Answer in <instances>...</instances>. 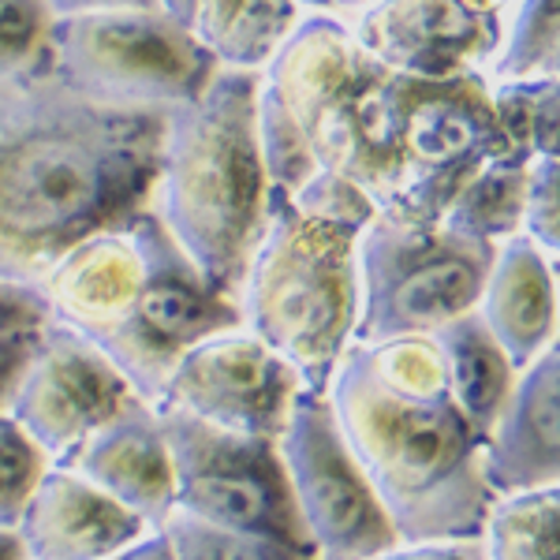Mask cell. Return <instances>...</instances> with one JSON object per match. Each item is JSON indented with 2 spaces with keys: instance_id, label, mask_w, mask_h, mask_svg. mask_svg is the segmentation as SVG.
Listing matches in <instances>:
<instances>
[{
  "instance_id": "obj_31",
  "label": "cell",
  "mask_w": 560,
  "mask_h": 560,
  "mask_svg": "<svg viewBox=\"0 0 560 560\" xmlns=\"http://www.w3.org/2000/svg\"><path fill=\"white\" fill-rule=\"evenodd\" d=\"M52 15H86V12H124V8H158V0H49Z\"/></svg>"
},
{
  "instance_id": "obj_14",
  "label": "cell",
  "mask_w": 560,
  "mask_h": 560,
  "mask_svg": "<svg viewBox=\"0 0 560 560\" xmlns=\"http://www.w3.org/2000/svg\"><path fill=\"white\" fill-rule=\"evenodd\" d=\"M482 475L493 497L560 486V345L520 370L486 433Z\"/></svg>"
},
{
  "instance_id": "obj_15",
  "label": "cell",
  "mask_w": 560,
  "mask_h": 560,
  "mask_svg": "<svg viewBox=\"0 0 560 560\" xmlns=\"http://www.w3.org/2000/svg\"><path fill=\"white\" fill-rule=\"evenodd\" d=\"M147 530L153 527L108 501L75 471L49 464L12 535L23 560H105Z\"/></svg>"
},
{
  "instance_id": "obj_17",
  "label": "cell",
  "mask_w": 560,
  "mask_h": 560,
  "mask_svg": "<svg viewBox=\"0 0 560 560\" xmlns=\"http://www.w3.org/2000/svg\"><path fill=\"white\" fill-rule=\"evenodd\" d=\"M433 345L441 351L445 363L448 393H453L459 415L475 427V433H490L497 415L504 411L516 385L520 370L504 355V348L493 340L478 311L464 314V318L448 322L445 329L433 332Z\"/></svg>"
},
{
  "instance_id": "obj_3",
  "label": "cell",
  "mask_w": 560,
  "mask_h": 560,
  "mask_svg": "<svg viewBox=\"0 0 560 560\" xmlns=\"http://www.w3.org/2000/svg\"><path fill=\"white\" fill-rule=\"evenodd\" d=\"M374 202L351 179L314 173L300 191H269V213L240 284L243 329L255 332L325 396L340 355L355 345L363 229Z\"/></svg>"
},
{
  "instance_id": "obj_20",
  "label": "cell",
  "mask_w": 560,
  "mask_h": 560,
  "mask_svg": "<svg viewBox=\"0 0 560 560\" xmlns=\"http://www.w3.org/2000/svg\"><path fill=\"white\" fill-rule=\"evenodd\" d=\"M482 560H560V486L493 497Z\"/></svg>"
},
{
  "instance_id": "obj_28",
  "label": "cell",
  "mask_w": 560,
  "mask_h": 560,
  "mask_svg": "<svg viewBox=\"0 0 560 560\" xmlns=\"http://www.w3.org/2000/svg\"><path fill=\"white\" fill-rule=\"evenodd\" d=\"M370 560H482V541H396Z\"/></svg>"
},
{
  "instance_id": "obj_25",
  "label": "cell",
  "mask_w": 560,
  "mask_h": 560,
  "mask_svg": "<svg viewBox=\"0 0 560 560\" xmlns=\"http://www.w3.org/2000/svg\"><path fill=\"white\" fill-rule=\"evenodd\" d=\"M523 236L549 261H560V161H535L527 168Z\"/></svg>"
},
{
  "instance_id": "obj_35",
  "label": "cell",
  "mask_w": 560,
  "mask_h": 560,
  "mask_svg": "<svg viewBox=\"0 0 560 560\" xmlns=\"http://www.w3.org/2000/svg\"><path fill=\"white\" fill-rule=\"evenodd\" d=\"M0 560H23V549L15 535H8V530H0Z\"/></svg>"
},
{
  "instance_id": "obj_27",
  "label": "cell",
  "mask_w": 560,
  "mask_h": 560,
  "mask_svg": "<svg viewBox=\"0 0 560 560\" xmlns=\"http://www.w3.org/2000/svg\"><path fill=\"white\" fill-rule=\"evenodd\" d=\"M49 322V306L38 288L0 277V337H31Z\"/></svg>"
},
{
  "instance_id": "obj_4",
  "label": "cell",
  "mask_w": 560,
  "mask_h": 560,
  "mask_svg": "<svg viewBox=\"0 0 560 560\" xmlns=\"http://www.w3.org/2000/svg\"><path fill=\"white\" fill-rule=\"evenodd\" d=\"M150 210L198 273L236 300L269 213L255 71L217 68L195 102L168 113Z\"/></svg>"
},
{
  "instance_id": "obj_30",
  "label": "cell",
  "mask_w": 560,
  "mask_h": 560,
  "mask_svg": "<svg viewBox=\"0 0 560 560\" xmlns=\"http://www.w3.org/2000/svg\"><path fill=\"white\" fill-rule=\"evenodd\" d=\"M105 560H176V557H173V546H168L165 530L153 527V530H147V535L128 541L124 549H116V553L105 557Z\"/></svg>"
},
{
  "instance_id": "obj_23",
  "label": "cell",
  "mask_w": 560,
  "mask_h": 560,
  "mask_svg": "<svg viewBox=\"0 0 560 560\" xmlns=\"http://www.w3.org/2000/svg\"><path fill=\"white\" fill-rule=\"evenodd\" d=\"M52 20L49 0H0V83L42 75Z\"/></svg>"
},
{
  "instance_id": "obj_34",
  "label": "cell",
  "mask_w": 560,
  "mask_h": 560,
  "mask_svg": "<svg viewBox=\"0 0 560 560\" xmlns=\"http://www.w3.org/2000/svg\"><path fill=\"white\" fill-rule=\"evenodd\" d=\"M370 4H374V0H329L332 15H340V20H351V15H359Z\"/></svg>"
},
{
  "instance_id": "obj_29",
  "label": "cell",
  "mask_w": 560,
  "mask_h": 560,
  "mask_svg": "<svg viewBox=\"0 0 560 560\" xmlns=\"http://www.w3.org/2000/svg\"><path fill=\"white\" fill-rule=\"evenodd\" d=\"M38 337L42 332H31V337H0V411H4L15 382H20V370H23L26 359H31Z\"/></svg>"
},
{
  "instance_id": "obj_2",
  "label": "cell",
  "mask_w": 560,
  "mask_h": 560,
  "mask_svg": "<svg viewBox=\"0 0 560 560\" xmlns=\"http://www.w3.org/2000/svg\"><path fill=\"white\" fill-rule=\"evenodd\" d=\"M351 459L400 541H478L486 438L459 415L433 337L351 345L325 388Z\"/></svg>"
},
{
  "instance_id": "obj_1",
  "label": "cell",
  "mask_w": 560,
  "mask_h": 560,
  "mask_svg": "<svg viewBox=\"0 0 560 560\" xmlns=\"http://www.w3.org/2000/svg\"><path fill=\"white\" fill-rule=\"evenodd\" d=\"M168 113L0 83V277L34 284L75 243L150 206Z\"/></svg>"
},
{
  "instance_id": "obj_12",
  "label": "cell",
  "mask_w": 560,
  "mask_h": 560,
  "mask_svg": "<svg viewBox=\"0 0 560 560\" xmlns=\"http://www.w3.org/2000/svg\"><path fill=\"white\" fill-rule=\"evenodd\" d=\"M504 20L467 12L459 0H374L351 15V38L374 65L408 79H453L490 65Z\"/></svg>"
},
{
  "instance_id": "obj_32",
  "label": "cell",
  "mask_w": 560,
  "mask_h": 560,
  "mask_svg": "<svg viewBox=\"0 0 560 560\" xmlns=\"http://www.w3.org/2000/svg\"><path fill=\"white\" fill-rule=\"evenodd\" d=\"M195 8H198V0H158V12H165L168 20L179 23V26H187V31H191Z\"/></svg>"
},
{
  "instance_id": "obj_26",
  "label": "cell",
  "mask_w": 560,
  "mask_h": 560,
  "mask_svg": "<svg viewBox=\"0 0 560 560\" xmlns=\"http://www.w3.org/2000/svg\"><path fill=\"white\" fill-rule=\"evenodd\" d=\"M523 102V139H527L530 165L535 161H560V79L538 75L520 79Z\"/></svg>"
},
{
  "instance_id": "obj_6",
  "label": "cell",
  "mask_w": 560,
  "mask_h": 560,
  "mask_svg": "<svg viewBox=\"0 0 560 560\" xmlns=\"http://www.w3.org/2000/svg\"><path fill=\"white\" fill-rule=\"evenodd\" d=\"M497 247L456 236L445 224H404L377 213L355 250V345L433 337L482 300Z\"/></svg>"
},
{
  "instance_id": "obj_33",
  "label": "cell",
  "mask_w": 560,
  "mask_h": 560,
  "mask_svg": "<svg viewBox=\"0 0 560 560\" xmlns=\"http://www.w3.org/2000/svg\"><path fill=\"white\" fill-rule=\"evenodd\" d=\"M467 12L486 15V20H504V12L512 8V0H459Z\"/></svg>"
},
{
  "instance_id": "obj_8",
  "label": "cell",
  "mask_w": 560,
  "mask_h": 560,
  "mask_svg": "<svg viewBox=\"0 0 560 560\" xmlns=\"http://www.w3.org/2000/svg\"><path fill=\"white\" fill-rule=\"evenodd\" d=\"M176 478V512L236 535L311 549L295 516L277 441L236 438L173 408H153ZM314 553V549H311Z\"/></svg>"
},
{
  "instance_id": "obj_21",
  "label": "cell",
  "mask_w": 560,
  "mask_h": 560,
  "mask_svg": "<svg viewBox=\"0 0 560 560\" xmlns=\"http://www.w3.org/2000/svg\"><path fill=\"white\" fill-rule=\"evenodd\" d=\"M560 38V0H512L501 23V42L490 65L482 68L486 83H520L546 71Z\"/></svg>"
},
{
  "instance_id": "obj_22",
  "label": "cell",
  "mask_w": 560,
  "mask_h": 560,
  "mask_svg": "<svg viewBox=\"0 0 560 560\" xmlns=\"http://www.w3.org/2000/svg\"><path fill=\"white\" fill-rule=\"evenodd\" d=\"M161 530H165L176 560H318L311 549L284 546L273 538L236 535V530L210 527V523L179 516V512H173Z\"/></svg>"
},
{
  "instance_id": "obj_18",
  "label": "cell",
  "mask_w": 560,
  "mask_h": 560,
  "mask_svg": "<svg viewBox=\"0 0 560 560\" xmlns=\"http://www.w3.org/2000/svg\"><path fill=\"white\" fill-rule=\"evenodd\" d=\"M300 20L303 8L292 0H198L191 34L217 68L258 75Z\"/></svg>"
},
{
  "instance_id": "obj_36",
  "label": "cell",
  "mask_w": 560,
  "mask_h": 560,
  "mask_svg": "<svg viewBox=\"0 0 560 560\" xmlns=\"http://www.w3.org/2000/svg\"><path fill=\"white\" fill-rule=\"evenodd\" d=\"M295 8H303V12H332L329 0H292Z\"/></svg>"
},
{
  "instance_id": "obj_9",
  "label": "cell",
  "mask_w": 560,
  "mask_h": 560,
  "mask_svg": "<svg viewBox=\"0 0 560 560\" xmlns=\"http://www.w3.org/2000/svg\"><path fill=\"white\" fill-rule=\"evenodd\" d=\"M277 453L295 516L318 560H370L400 541L382 501L351 459L325 396L300 393L284 433L277 438Z\"/></svg>"
},
{
  "instance_id": "obj_7",
  "label": "cell",
  "mask_w": 560,
  "mask_h": 560,
  "mask_svg": "<svg viewBox=\"0 0 560 560\" xmlns=\"http://www.w3.org/2000/svg\"><path fill=\"white\" fill-rule=\"evenodd\" d=\"M374 60L351 38L348 20L303 12L277 57L258 71V142L269 191L292 195L318 173L314 139Z\"/></svg>"
},
{
  "instance_id": "obj_37",
  "label": "cell",
  "mask_w": 560,
  "mask_h": 560,
  "mask_svg": "<svg viewBox=\"0 0 560 560\" xmlns=\"http://www.w3.org/2000/svg\"><path fill=\"white\" fill-rule=\"evenodd\" d=\"M541 75H553V79H560V38H557V45H553V57H549V65H546V71Z\"/></svg>"
},
{
  "instance_id": "obj_19",
  "label": "cell",
  "mask_w": 560,
  "mask_h": 560,
  "mask_svg": "<svg viewBox=\"0 0 560 560\" xmlns=\"http://www.w3.org/2000/svg\"><path fill=\"white\" fill-rule=\"evenodd\" d=\"M523 210H527V168L490 161L482 173L467 179L441 224L456 236L501 247L512 236H523Z\"/></svg>"
},
{
  "instance_id": "obj_10",
  "label": "cell",
  "mask_w": 560,
  "mask_h": 560,
  "mask_svg": "<svg viewBox=\"0 0 560 560\" xmlns=\"http://www.w3.org/2000/svg\"><path fill=\"white\" fill-rule=\"evenodd\" d=\"M300 393V374L243 325L206 337L173 366L153 408H173L236 438L277 441Z\"/></svg>"
},
{
  "instance_id": "obj_13",
  "label": "cell",
  "mask_w": 560,
  "mask_h": 560,
  "mask_svg": "<svg viewBox=\"0 0 560 560\" xmlns=\"http://www.w3.org/2000/svg\"><path fill=\"white\" fill-rule=\"evenodd\" d=\"M60 467L75 471L147 527H165V520L176 512V478L165 430L147 400H131L120 415H113Z\"/></svg>"
},
{
  "instance_id": "obj_11",
  "label": "cell",
  "mask_w": 560,
  "mask_h": 560,
  "mask_svg": "<svg viewBox=\"0 0 560 560\" xmlns=\"http://www.w3.org/2000/svg\"><path fill=\"white\" fill-rule=\"evenodd\" d=\"M131 400L139 396L102 351L79 332L49 322L23 363L4 411L49 464H65L90 433Z\"/></svg>"
},
{
  "instance_id": "obj_16",
  "label": "cell",
  "mask_w": 560,
  "mask_h": 560,
  "mask_svg": "<svg viewBox=\"0 0 560 560\" xmlns=\"http://www.w3.org/2000/svg\"><path fill=\"white\" fill-rule=\"evenodd\" d=\"M478 318L504 348L512 366L523 370L541 351L557 345V277L549 261L527 236H512L493 255L486 277Z\"/></svg>"
},
{
  "instance_id": "obj_5",
  "label": "cell",
  "mask_w": 560,
  "mask_h": 560,
  "mask_svg": "<svg viewBox=\"0 0 560 560\" xmlns=\"http://www.w3.org/2000/svg\"><path fill=\"white\" fill-rule=\"evenodd\" d=\"M42 75L90 102L173 113L210 86L217 60L158 8H124L57 15Z\"/></svg>"
},
{
  "instance_id": "obj_24",
  "label": "cell",
  "mask_w": 560,
  "mask_h": 560,
  "mask_svg": "<svg viewBox=\"0 0 560 560\" xmlns=\"http://www.w3.org/2000/svg\"><path fill=\"white\" fill-rule=\"evenodd\" d=\"M45 471L49 459L42 456V448L15 427L12 415L0 411V530L12 535Z\"/></svg>"
},
{
  "instance_id": "obj_38",
  "label": "cell",
  "mask_w": 560,
  "mask_h": 560,
  "mask_svg": "<svg viewBox=\"0 0 560 560\" xmlns=\"http://www.w3.org/2000/svg\"><path fill=\"white\" fill-rule=\"evenodd\" d=\"M553 277H557V345H560V261H553Z\"/></svg>"
}]
</instances>
